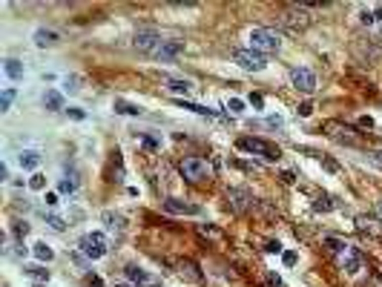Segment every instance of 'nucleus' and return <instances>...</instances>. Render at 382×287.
<instances>
[{"label": "nucleus", "instance_id": "1", "mask_svg": "<svg viewBox=\"0 0 382 287\" xmlns=\"http://www.w3.org/2000/svg\"><path fill=\"white\" fill-rule=\"evenodd\" d=\"M250 49L262 52V55L279 52L282 49V34L273 32V29H253L250 32Z\"/></svg>", "mask_w": 382, "mask_h": 287}, {"label": "nucleus", "instance_id": "2", "mask_svg": "<svg viewBox=\"0 0 382 287\" xmlns=\"http://www.w3.org/2000/svg\"><path fill=\"white\" fill-rule=\"evenodd\" d=\"M239 150L262 155L265 161H279V158H282V150H279L276 144L265 141V138H242V141H239Z\"/></svg>", "mask_w": 382, "mask_h": 287}, {"label": "nucleus", "instance_id": "3", "mask_svg": "<svg viewBox=\"0 0 382 287\" xmlns=\"http://www.w3.org/2000/svg\"><path fill=\"white\" fill-rule=\"evenodd\" d=\"M181 175L187 178V181L199 184V181H204V178L213 175V167H210L204 158H184L181 161Z\"/></svg>", "mask_w": 382, "mask_h": 287}, {"label": "nucleus", "instance_id": "4", "mask_svg": "<svg viewBox=\"0 0 382 287\" xmlns=\"http://www.w3.org/2000/svg\"><path fill=\"white\" fill-rule=\"evenodd\" d=\"M233 61L247 72H262L267 66V58L256 49H233Z\"/></svg>", "mask_w": 382, "mask_h": 287}, {"label": "nucleus", "instance_id": "5", "mask_svg": "<svg viewBox=\"0 0 382 287\" xmlns=\"http://www.w3.org/2000/svg\"><path fill=\"white\" fill-rule=\"evenodd\" d=\"M109 250V244H106V238L101 236V233H86L81 238V253L89 258V261H95V258H104Z\"/></svg>", "mask_w": 382, "mask_h": 287}, {"label": "nucleus", "instance_id": "6", "mask_svg": "<svg viewBox=\"0 0 382 287\" xmlns=\"http://www.w3.org/2000/svg\"><path fill=\"white\" fill-rule=\"evenodd\" d=\"M227 207L233 213H247L256 207V198L250 195L247 190H227Z\"/></svg>", "mask_w": 382, "mask_h": 287}, {"label": "nucleus", "instance_id": "7", "mask_svg": "<svg viewBox=\"0 0 382 287\" xmlns=\"http://www.w3.org/2000/svg\"><path fill=\"white\" fill-rule=\"evenodd\" d=\"M282 23H284V26H290V29H305V26L311 23V17H308V6H296V3H290V6H287V12L282 15Z\"/></svg>", "mask_w": 382, "mask_h": 287}, {"label": "nucleus", "instance_id": "8", "mask_svg": "<svg viewBox=\"0 0 382 287\" xmlns=\"http://www.w3.org/2000/svg\"><path fill=\"white\" fill-rule=\"evenodd\" d=\"M133 46L138 52H144V55H152V52L161 46V34L152 32V29H144V32H138L133 37Z\"/></svg>", "mask_w": 382, "mask_h": 287}, {"label": "nucleus", "instance_id": "9", "mask_svg": "<svg viewBox=\"0 0 382 287\" xmlns=\"http://www.w3.org/2000/svg\"><path fill=\"white\" fill-rule=\"evenodd\" d=\"M290 84L296 86V89H302V92H313L316 89V75L311 72V69H305V66H293L290 69Z\"/></svg>", "mask_w": 382, "mask_h": 287}, {"label": "nucleus", "instance_id": "10", "mask_svg": "<svg viewBox=\"0 0 382 287\" xmlns=\"http://www.w3.org/2000/svg\"><path fill=\"white\" fill-rule=\"evenodd\" d=\"M181 52H184V40H161V46L152 52L150 58H155V61L167 64V61H175Z\"/></svg>", "mask_w": 382, "mask_h": 287}, {"label": "nucleus", "instance_id": "11", "mask_svg": "<svg viewBox=\"0 0 382 287\" xmlns=\"http://www.w3.org/2000/svg\"><path fill=\"white\" fill-rule=\"evenodd\" d=\"M127 279H130L135 287H161V279H158V276H150L147 270H141V267H135V264L127 267Z\"/></svg>", "mask_w": 382, "mask_h": 287}, {"label": "nucleus", "instance_id": "12", "mask_svg": "<svg viewBox=\"0 0 382 287\" xmlns=\"http://www.w3.org/2000/svg\"><path fill=\"white\" fill-rule=\"evenodd\" d=\"M164 210H167V213H173V216H201V207H199V204L181 201V198H167V201H164Z\"/></svg>", "mask_w": 382, "mask_h": 287}, {"label": "nucleus", "instance_id": "13", "mask_svg": "<svg viewBox=\"0 0 382 287\" xmlns=\"http://www.w3.org/2000/svg\"><path fill=\"white\" fill-rule=\"evenodd\" d=\"M339 267L348 273V276L362 270V255H359V250H356V247H348L345 253L339 255Z\"/></svg>", "mask_w": 382, "mask_h": 287}, {"label": "nucleus", "instance_id": "14", "mask_svg": "<svg viewBox=\"0 0 382 287\" xmlns=\"http://www.w3.org/2000/svg\"><path fill=\"white\" fill-rule=\"evenodd\" d=\"M356 230H359V233H371L374 238H380L382 236V221L371 219V216H359V219H356Z\"/></svg>", "mask_w": 382, "mask_h": 287}, {"label": "nucleus", "instance_id": "15", "mask_svg": "<svg viewBox=\"0 0 382 287\" xmlns=\"http://www.w3.org/2000/svg\"><path fill=\"white\" fill-rule=\"evenodd\" d=\"M101 221L106 224V230H109V233H118V236L127 230V221H124V216H118V213H112V210H106V213L101 216Z\"/></svg>", "mask_w": 382, "mask_h": 287}, {"label": "nucleus", "instance_id": "16", "mask_svg": "<svg viewBox=\"0 0 382 287\" xmlns=\"http://www.w3.org/2000/svg\"><path fill=\"white\" fill-rule=\"evenodd\" d=\"M178 273H181V279H187V282H201L199 264H196V261H190V258H184L181 264H178Z\"/></svg>", "mask_w": 382, "mask_h": 287}, {"label": "nucleus", "instance_id": "17", "mask_svg": "<svg viewBox=\"0 0 382 287\" xmlns=\"http://www.w3.org/2000/svg\"><path fill=\"white\" fill-rule=\"evenodd\" d=\"M43 106H46L49 112H58V109H64V95H61V92H55V89H49V92L43 95Z\"/></svg>", "mask_w": 382, "mask_h": 287}, {"label": "nucleus", "instance_id": "18", "mask_svg": "<svg viewBox=\"0 0 382 287\" xmlns=\"http://www.w3.org/2000/svg\"><path fill=\"white\" fill-rule=\"evenodd\" d=\"M164 84H167L170 92H178V95L193 92V84H190V81H181V78H164Z\"/></svg>", "mask_w": 382, "mask_h": 287}, {"label": "nucleus", "instance_id": "19", "mask_svg": "<svg viewBox=\"0 0 382 287\" xmlns=\"http://www.w3.org/2000/svg\"><path fill=\"white\" fill-rule=\"evenodd\" d=\"M35 43H37V46H55V43H58V32H52V29H37V32H35Z\"/></svg>", "mask_w": 382, "mask_h": 287}, {"label": "nucleus", "instance_id": "20", "mask_svg": "<svg viewBox=\"0 0 382 287\" xmlns=\"http://www.w3.org/2000/svg\"><path fill=\"white\" fill-rule=\"evenodd\" d=\"M3 72H6L12 81H17V78H23V64L15 61V58H9V61H3Z\"/></svg>", "mask_w": 382, "mask_h": 287}, {"label": "nucleus", "instance_id": "21", "mask_svg": "<svg viewBox=\"0 0 382 287\" xmlns=\"http://www.w3.org/2000/svg\"><path fill=\"white\" fill-rule=\"evenodd\" d=\"M40 164V152H35V150H23L20 152V167L23 169H35Z\"/></svg>", "mask_w": 382, "mask_h": 287}, {"label": "nucleus", "instance_id": "22", "mask_svg": "<svg viewBox=\"0 0 382 287\" xmlns=\"http://www.w3.org/2000/svg\"><path fill=\"white\" fill-rule=\"evenodd\" d=\"M58 190H61L64 195H72V192L78 190V178H75V172L64 175V178H61V184H58Z\"/></svg>", "mask_w": 382, "mask_h": 287}, {"label": "nucleus", "instance_id": "23", "mask_svg": "<svg viewBox=\"0 0 382 287\" xmlns=\"http://www.w3.org/2000/svg\"><path fill=\"white\" fill-rule=\"evenodd\" d=\"M325 244H328V250H331V253H336V255H342V253H345V250L350 247L348 241H342V238H333V236L325 238Z\"/></svg>", "mask_w": 382, "mask_h": 287}, {"label": "nucleus", "instance_id": "24", "mask_svg": "<svg viewBox=\"0 0 382 287\" xmlns=\"http://www.w3.org/2000/svg\"><path fill=\"white\" fill-rule=\"evenodd\" d=\"M32 253H35V258H40V261H52V255H55V253H52V247H49V244H43V241H37V244H35Z\"/></svg>", "mask_w": 382, "mask_h": 287}, {"label": "nucleus", "instance_id": "25", "mask_svg": "<svg viewBox=\"0 0 382 287\" xmlns=\"http://www.w3.org/2000/svg\"><path fill=\"white\" fill-rule=\"evenodd\" d=\"M26 276H32L37 285H43V282H49V270H43V267H26Z\"/></svg>", "mask_w": 382, "mask_h": 287}, {"label": "nucleus", "instance_id": "26", "mask_svg": "<svg viewBox=\"0 0 382 287\" xmlns=\"http://www.w3.org/2000/svg\"><path fill=\"white\" fill-rule=\"evenodd\" d=\"M184 109H190V112H196V115H213V109H207V106H199V103H187V101H178Z\"/></svg>", "mask_w": 382, "mask_h": 287}, {"label": "nucleus", "instance_id": "27", "mask_svg": "<svg viewBox=\"0 0 382 287\" xmlns=\"http://www.w3.org/2000/svg\"><path fill=\"white\" fill-rule=\"evenodd\" d=\"M313 210H319V213H328V210H333L331 198H328V195H319V198H316V204H313Z\"/></svg>", "mask_w": 382, "mask_h": 287}, {"label": "nucleus", "instance_id": "28", "mask_svg": "<svg viewBox=\"0 0 382 287\" xmlns=\"http://www.w3.org/2000/svg\"><path fill=\"white\" fill-rule=\"evenodd\" d=\"M46 224H49L52 230H58V233H64V230H67V221L61 219V216H49V219H46Z\"/></svg>", "mask_w": 382, "mask_h": 287}, {"label": "nucleus", "instance_id": "29", "mask_svg": "<svg viewBox=\"0 0 382 287\" xmlns=\"http://www.w3.org/2000/svg\"><path fill=\"white\" fill-rule=\"evenodd\" d=\"M12 98H15V89H6V92L0 95V109H3V112L12 106Z\"/></svg>", "mask_w": 382, "mask_h": 287}, {"label": "nucleus", "instance_id": "30", "mask_svg": "<svg viewBox=\"0 0 382 287\" xmlns=\"http://www.w3.org/2000/svg\"><path fill=\"white\" fill-rule=\"evenodd\" d=\"M227 109H230L233 115H242V112H244V101H239V98H230V101H227Z\"/></svg>", "mask_w": 382, "mask_h": 287}, {"label": "nucleus", "instance_id": "31", "mask_svg": "<svg viewBox=\"0 0 382 287\" xmlns=\"http://www.w3.org/2000/svg\"><path fill=\"white\" fill-rule=\"evenodd\" d=\"M29 187H32V190H43V187H46V175L35 172L32 178H29Z\"/></svg>", "mask_w": 382, "mask_h": 287}, {"label": "nucleus", "instance_id": "32", "mask_svg": "<svg viewBox=\"0 0 382 287\" xmlns=\"http://www.w3.org/2000/svg\"><path fill=\"white\" fill-rule=\"evenodd\" d=\"M115 112H124V115H141L138 106H130V103H115Z\"/></svg>", "mask_w": 382, "mask_h": 287}, {"label": "nucleus", "instance_id": "33", "mask_svg": "<svg viewBox=\"0 0 382 287\" xmlns=\"http://www.w3.org/2000/svg\"><path fill=\"white\" fill-rule=\"evenodd\" d=\"M368 161H371L374 167L382 169V150H371V152H368Z\"/></svg>", "mask_w": 382, "mask_h": 287}, {"label": "nucleus", "instance_id": "34", "mask_svg": "<svg viewBox=\"0 0 382 287\" xmlns=\"http://www.w3.org/2000/svg\"><path fill=\"white\" fill-rule=\"evenodd\" d=\"M26 233H29V224H26V221H15V236L23 238Z\"/></svg>", "mask_w": 382, "mask_h": 287}, {"label": "nucleus", "instance_id": "35", "mask_svg": "<svg viewBox=\"0 0 382 287\" xmlns=\"http://www.w3.org/2000/svg\"><path fill=\"white\" fill-rule=\"evenodd\" d=\"M282 258H284V264H287V267H293V264H296V261H299V255L293 253V250H287V253H284Z\"/></svg>", "mask_w": 382, "mask_h": 287}, {"label": "nucleus", "instance_id": "36", "mask_svg": "<svg viewBox=\"0 0 382 287\" xmlns=\"http://www.w3.org/2000/svg\"><path fill=\"white\" fill-rule=\"evenodd\" d=\"M265 250H267V253H282V244H279V241H267Z\"/></svg>", "mask_w": 382, "mask_h": 287}, {"label": "nucleus", "instance_id": "37", "mask_svg": "<svg viewBox=\"0 0 382 287\" xmlns=\"http://www.w3.org/2000/svg\"><path fill=\"white\" fill-rule=\"evenodd\" d=\"M311 112H313V103H302V106H299V115H302V118H308Z\"/></svg>", "mask_w": 382, "mask_h": 287}, {"label": "nucleus", "instance_id": "38", "mask_svg": "<svg viewBox=\"0 0 382 287\" xmlns=\"http://www.w3.org/2000/svg\"><path fill=\"white\" fill-rule=\"evenodd\" d=\"M359 20H362V23H365V26H371V23H374V15H371V12H368V9H362V15H359Z\"/></svg>", "mask_w": 382, "mask_h": 287}, {"label": "nucleus", "instance_id": "39", "mask_svg": "<svg viewBox=\"0 0 382 287\" xmlns=\"http://www.w3.org/2000/svg\"><path fill=\"white\" fill-rule=\"evenodd\" d=\"M267 282H270L273 287H282V279H279L276 273H267Z\"/></svg>", "mask_w": 382, "mask_h": 287}, {"label": "nucleus", "instance_id": "40", "mask_svg": "<svg viewBox=\"0 0 382 287\" xmlns=\"http://www.w3.org/2000/svg\"><path fill=\"white\" fill-rule=\"evenodd\" d=\"M67 112H69V115H72V118H78V121L83 118V109H78V106H69Z\"/></svg>", "mask_w": 382, "mask_h": 287}, {"label": "nucleus", "instance_id": "41", "mask_svg": "<svg viewBox=\"0 0 382 287\" xmlns=\"http://www.w3.org/2000/svg\"><path fill=\"white\" fill-rule=\"evenodd\" d=\"M199 233H201V236H216V230H213V227H207V224H201Z\"/></svg>", "mask_w": 382, "mask_h": 287}, {"label": "nucleus", "instance_id": "42", "mask_svg": "<svg viewBox=\"0 0 382 287\" xmlns=\"http://www.w3.org/2000/svg\"><path fill=\"white\" fill-rule=\"evenodd\" d=\"M67 89L69 92H75V89H78V78H67Z\"/></svg>", "mask_w": 382, "mask_h": 287}, {"label": "nucleus", "instance_id": "43", "mask_svg": "<svg viewBox=\"0 0 382 287\" xmlns=\"http://www.w3.org/2000/svg\"><path fill=\"white\" fill-rule=\"evenodd\" d=\"M46 204L55 207V204H58V192H46Z\"/></svg>", "mask_w": 382, "mask_h": 287}, {"label": "nucleus", "instance_id": "44", "mask_svg": "<svg viewBox=\"0 0 382 287\" xmlns=\"http://www.w3.org/2000/svg\"><path fill=\"white\" fill-rule=\"evenodd\" d=\"M250 103H253L256 109H262V103H265V101H262V95H253V98H250Z\"/></svg>", "mask_w": 382, "mask_h": 287}, {"label": "nucleus", "instance_id": "45", "mask_svg": "<svg viewBox=\"0 0 382 287\" xmlns=\"http://www.w3.org/2000/svg\"><path fill=\"white\" fill-rule=\"evenodd\" d=\"M359 127H365V129H371V127H374V121H371V118L365 115V118H359Z\"/></svg>", "mask_w": 382, "mask_h": 287}, {"label": "nucleus", "instance_id": "46", "mask_svg": "<svg viewBox=\"0 0 382 287\" xmlns=\"http://www.w3.org/2000/svg\"><path fill=\"white\" fill-rule=\"evenodd\" d=\"M0 178H3V181L9 178V167H6V164H0Z\"/></svg>", "mask_w": 382, "mask_h": 287}, {"label": "nucleus", "instance_id": "47", "mask_svg": "<svg viewBox=\"0 0 382 287\" xmlns=\"http://www.w3.org/2000/svg\"><path fill=\"white\" fill-rule=\"evenodd\" d=\"M282 181L284 184H293V172H282Z\"/></svg>", "mask_w": 382, "mask_h": 287}, {"label": "nucleus", "instance_id": "48", "mask_svg": "<svg viewBox=\"0 0 382 287\" xmlns=\"http://www.w3.org/2000/svg\"><path fill=\"white\" fill-rule=\"evenodd\" d=\"M144 144H147L150 150H155V147H158V141H155V138H144Z\"/></svg>", "mask_w": 382, "mask_h": 287}, {"label": "nucleus", "instance_id": "49", "mask_svg": "<svg viewBox=\"0 0 382 287\" xmlns=\"http://www.w3.org/2000/svg\"><path fill=\"white\" fill-rule=\"evenodd\" d=\"M377 17H380V20H382V6H377Z\"/></svg>", "mask_w": 382, "mask_h": 287}, {"label": "nucleus", "instance_id": "50", "mask_svg": "<svg viewBox=\"0 0 382 287\" xmlns=\"http://www.w3.org/2000/svg\"><path fill=\"white\" fill-rule=\"evenodd\" d=\"M115 287H135V285H115Z\"/></svg>", "mask_w": 382, "mask_h": 287}, {"label": "nucleus", "instance_id": "51", "mask_svg": "<svg viewBox=\"0 0 382 287\" xmlns=\"http://www.w3.org/2000/svg\"><path fill=\"white\" fill-rule=\"evenodd\" d=\"M35 287H46V285H35Z\"/></svg>", "mask_w": 382, "mask_h": 287}]
</instances>
